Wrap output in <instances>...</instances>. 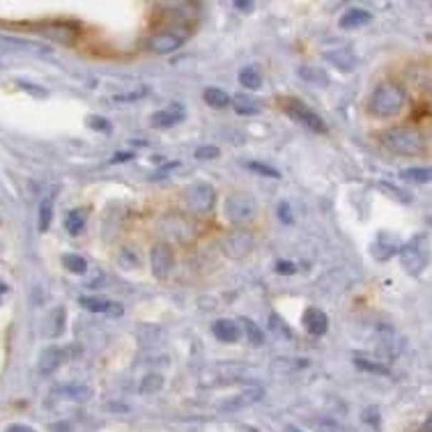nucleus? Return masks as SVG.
I'll return each instance as SVG.
<instances>
[{"label": "nucleus", "instance_id": "nucleus-9", "mask_svg": "<svg viewBox=\"0 0 432 432\" xmlns=\"http://www.w3.org/2000/svg\"><path fill=\"white\" fill-rule=\"evenodd\" d=\"M150 262H152V274L157 276V279H166V276L173 272V264H175L173 249L168 244H157L152 249Z\"/></svg>", "mask_w": 432, "mask_h": 432}, {"label": "nucleus", "instance_id": "nucleus-2", "mask_svg": "<svg viewBox=\"0 0 432 432\" xmlns=\"http://www.w3.org/2000/svg\"><path fill=\"white\" fill-rule=\"evenodd\" d=\"M379 140L389 152L400 157H418L426 150L423 133L414 127H389L379 133Z\"/></svg>", "mask_w": 432, "mask_h": 432}, {"label": "nucleus", "instance_id": "nucleus-29", "mask_svg": "<svg viewBox=\"0 0 432 432\" xmlns=\"http://www.w3.org/2000/svg\"><path fill=\"white\" fill-rule=\"evenodd\" d=\"M430 168H407L403 170V178L409 182H416V184H428L430 182Z\"/></svg>", "mask_w": 432, "mask_h": 432}, {"label": "nucleus", "instance_id": "nucleus-14", "mask_svg": "<svg viewBox=\"0 0 432 432\" xmlns=\"http://www.w3.org/2000/svg\"><path fill=\"white\" fill-rule=\"evenodd\" d=\"M304 326L311 336H324L329 329V317L324 311H320V308H306Z\"/></svg>", "mask_w": 432, "mask_h": 432}, {"label": "nucleus", "instance_id": "nucleus-23", "mask_svg": "<svg viewBox=\"0 0 432 432\" xmlns=\"http://www.w3.org/2000/svg\"><path fill=\"white\" fill-rule=\"evenodd\" d=\"M308 368V359H274V370H287V373H292V370H304Z\"/></svg>", "mask_w": 432, "mask_h": 432}, {"label": "nucleus", "instance_id": "nucleus-22", "mask_svg": "<svg viewBox=\"0 0 432 432\" xmlns=\"http://www.w3.org/2000/svg\"><path fill=\"white\" fill-rule=\"evenodd\" d=\"M65 228L69 235H74V237L81 235V230L86 228V212L83 210H71L65 219Z\"/></svg>", "mask_w": 432, "mask_h": 432}, {"label": "nucleus", "instance_id": "nucleus-30", "mask_svg": "<svg viewBox=\"0 0 432 432\" xmlns=\"http://www.w3.org/2000/svg\"><path fill=\"white\" fill-rule=\"evenodd\" d=\"M361 370H368V373H375V375H389V368L382 364H375V361H368V359H356L354 361Z\"/></svg>", "mask_w": 432, "mask_h": 432}, {"label": "nucleus", "instance_id": "nucleus-27", "mask_svg": "<svg viewBox=\"0 0 432 432\" xmlns=\"http://www.w3.org/2000/svg\"><path fill=\"white\" fill-rule=\"evenodd\" d=\"M246 168L253 170V173H258V175H262V178H274V180L281 178L279 170H276L274 166H269V163H262V161H249V163H246Z\"/></svg>", "mask_w": 432, "mask_h": 432}, {"label": "nucleus", "instance_id": "nucleus-10", "mask_svg": "<svg viewBox=\"0 0 432 432\" xmlns=\"http://www.w3.org/2000/svg\"><path fill=\"white\" fill-rule=\"evenodd\" d=\"M223 249L230 258H244V255L253 249V237L249 232H230V235H225Z\"/></svg>", "mask_w": 432, "mask_h": 432}, {"label": "nucleus", "instance_id": "nucleus-19", "mask_svg": "<svg viewBox=\"0 0 432 432\" xmlns=\"http://www.w3.org/2000/svg\"><path fill=\"white\" fill-rule=\"evenodd\" d=\"M324 60L341 71H352L356 67V58L349 51H329V53H324Z\"/></svg>", "mask_w": 432, "mask_h": 432}, {"label": "nucleus", "instance_id": "nucleus-25", "mask_svg": "<svg viewBox=\"0 0 432 432\" xmlns=\"http://www.w3.org/2000/svg\"><path fill=\"white\" fill-rule=\"evenodd\" d=\"M63 264L67 267L71 274H86L88 272L86 258H81V255H76V253H67L65 258H63Z\"/></svg>", "mask_w": 432, "mask_h": 432}, {"label": "nucleus", "instance_id": "nucleus-38", "mask_svg": "<svg viewBox=\"0 0 432 432\" xmlns=\"http://www.w3.org/2000/svg\"><path fill=\"white\" fill-rule=\"evenodd\" d=\"M5 432H35V430L28 428V426H19V423H16V426H12V428H7Z\"/></svg>", "mask_w": 432, "mask_h": 432}, {"label": "nucleus", "instance_id": "nucleus-4", "mask_svg": "<svg viewBox=\"0 0 432 432\" xmlns=\"http://www.w3.org/2000/svg\"><path fill=\"white\" fill-rule=\"evenodd\" d=\"M187 39H189V28L173 26V28L161 30V33H157V35H152L150 42H148V48L157 56H166V53H173V51H178L180 46L187 44Z\"/></svg>", "mask_w": 432, "mask_h": 432}, {"label": "nucleus", "instance_id": "nucleus-33", "mask_svg": "<svg viewBox=\"0 0 432 432\" xmlns=\"http://www.w3.org/2000/svg\"><path fill=\"white\" fill-rule=\"evenodd\" d=\"M214 157H219V148L214 145H202L195 150V159H214Z\"/></svg>", "mask_w": 432, "mask_h": 432}, {"label": "nucleus", "instance_id": "nucleus-7", "mask_svg": "<svg viewBox=\"0 0 432 432\" xmlns=\"http://www.w3.org/2000/svg\"><path fill=\"white\" fill-rule=\"evenodd\" d=\"M285 113L290 115L294 122H299L302 127H306V129H311V131H315V133H324L326 131V125H324V120L317 115V113H313L308 106H304V104H299V101H287L285 104Z\"/></svg>", "mask_w": 432, "mask_h": 432}, {"label": "nucleus", "instance_id": "nucleus-15", "mask_svg": "<svg viewBox=\"0 0 432 432\" xmlns=\"http://www.w3.org/2000/svg\"><path fill=\"white\" fill-rule=\"evenodd\" d=\"M212 331L221 343H237L242 338V329L235 320H216L212 324Z\"/></svg>", "mask_w": 432, "mask_h": 432}, {"label": "nucleus", "instance_id": "nucleus-32", "mask_svg": "<svg viewBox=\"0 0 432 432\" xmlns=\"http://www.w3.org/2000/svg\"><path fill=\"white\" fill-rule=\"evenodd\" d=\"M65 329V311L63 308H56L53 311V324H51V336H60Z\"/></svg>", "mask_w": 432, "mask_h": 432}, {"label": "nucleus", "instance_id": "nucleus-43", "mask_svg": "<svg viewBox=\"0 0 432 432\" xmlns=\"http://www.w3.org/2000/svg\"><path fill=\"white\" fill-rule=\"evenodd\" d=\"M421 432H430V423H426V426H423V430H421Z\"/></svg>", "mask_w": 432, "mask_h": 432}, {"label": "nucleus", "instance_id": "nucleus-18", "mask_svg": "<svg viewBox=\"0 0 432 432\" xmlns=\"http://www.w3.org/2000/svg\"><path fill=\"white\" fill-rule=\"evenodd\" d=\"M230 104H232L235 113H240V115H258L262 110V104L258 99H253L251 95H235L230 99Z\"/></svg>", "mask_w": 432, "mask_h": 432}, {"label": "nucleus", "instance_id": "nucleus-28", "mask_svg": "<svg viewBox=\"0 0 432 432\" xmlns=\"http://www.w3.org/2000/svg\"><path fill=\"white\" fill-rule=\"evenodd\" d=\"M269 329H272V334L281 336V338H294V334L290 331V326H287V324L281 320V315H276V313L269 315Z\"/></svg>", "mask_w": 432, "mask_h": 432}, {"label": "nucleus", "instance_id": "nucleus-34", "mask_svg": "<svg viewBox=\"0 0 432 432\" xmlns=\"http://www.w3.org/2000/svg\"><path fill=\"white\" fill-rule=\"evenodd\" d=\"M88 122H90V127L95 129V131H106V133L110 131V122H108V120H104V118H97V115H92V118H90Z\"/></svg>", "mask_w": 432, "mask_h": 432}, {"label": "nucleus", "instance_id": "nucleus-36", "mask_svg": "<svg viewBox=\"0 0 432 432\" xmlns=\"http://www.w3.org/2000/svg\"><path fill=\"white\" fill-rule=\"evenodd\" d=\"M279 216H281L283 223H292V212H290V207H287V202L279 205Z\"/></svg>", "mask_w": 432, "mask_h": 432}, {"label": "nucleus", "instance_id": "nucleus-11", "mask_svg": "<svg viewBox=\"0 0 432 432\" xmlns=\"http://www.w3.org/2000/svg\"><path fill=\"white\" fill-rule=\"evenodd\" d=\"M184 118H187V110H184V106L170 104V106H166V108H161V110L154 113V115H152V127H157V129H170V127L178 125V122H182Z\"/></svg>", "mask_w": 432, "mask_h": 432}, {"label": "nucleus", "instance_id": "nucleus-20", "mask_svg": "<svg viewBox=\"0 0 432 432\" xmlns=\"http://www.w3.org/2000/svg\"><path fill=\"white\" fill-rule=\"evenodd\" d=\"M202 99L210 108H225L230 104V95L223 92L221 88H207L202 92Z\"/></svg>", "mask_w": 432, "mask_h": 432}, {"label": "nucleus", "instance_id": "nucleus-1", "mask_svg": "<svg viewBox=\"0 0 432 432\" xmlns=\"http://www.w3.org/2000/svg\"><path fill=\"white\" fill-rule=\"evenodd\" d=\"M407 92L405 88L396 83V81H384L379 83L373 95L368 99V110L373 113L375 118H396L400 110L405 108Z\"/></svg>", "mask_w": 432, "mask_h": 432}, {"label": "nucleus", "instance_id": "nucleus-37", "mask_svg": "<svg viewBox=\"0 0 432 432\" xmlns=\"http://www.w3.org/2000/svg\"><path fill=\"white\" fill-rule=\"evenodd\" d=\"M140 97H145V90H136L133 95H118L115 99L118 101H131V99H140Z\"/></svg>", "mask_w": 432, "mask_h": 432}, {"label": "nucleus", "instance_id": "nucleus-35", "mask_svg": "<svg viewBox=\"0 0 432 432\" xmlns=\"http://www.w3.org/2000/svg\"><path fill=\"white\" fill-rule=\"evenodd\" d=\"M276 272L283 274V276H290V274L297 272V267H294L292 262H287V260H281L279 264H276Z\"/></svg>", "mask_w": 432, "mask_h": 432}, {"label": "nucleus", "instance_id": "nucleus-21", "mask_svg": "<svg viewBox=\"0 0 432 432\" xmlns=\"http://www.w3.org/2000/svg\"><path fill=\"white\" fill-rule=\"evenodd\" d=\"M240 83L246 90H258L262 86V74L258 67H244L240 71Z\"/></svg>", "mask_w": 432, "mask_h": 432}, {"label": "nucleus", "instance_id": "nucleus-26", "mask_svg": "<svg viewBox=\"0 0 432 432\" xmlns=\"http://www.w3.org/2000/svg\"><path fill=\"white\" fill-rule=\"evenodd\" d=\"M242 324H244V329H246V336H249V341H251V345L253 347H260L262 343H264V334H262V329L255 324L253 320H242Z\"/></svg>", "mask_w": 432, "mask_h": 432}, {"label": "nucleus", "instance_id": "nucleus-24", "mask_svg": "<svg viewBox=\"0 0 432 432\" xmlns=\"http://www.w3.org/2000/svg\"><path fill=\"white\" fill-rule=\"evenodd\" d=\"M51 219H53V198H44L39 205V230H48Z\"/></svg>", "mask_w": 432, "mask_h": 432}, {"label": "nucleus", "instance_id": "nucleus-6", "mask_svg": "<svg viewBox=\"0 0 432 432\" xmlns=\"http://www.w3.org/2000/svg\"><path fill=\"white\" fill-rule=\"evenodd\" d=\"M423 235H418V237H414L411 242H407L403 246V251H400V262H403V267L409 272V274H421L423 272V267L428 262V255H426V249H423Z\"/></svg>", "mask_w": 432, "mask_h": 432}, {"label": "nucleus", "instance_id": "nucleus-13", "mask_svg": "<svg viewBox=\"0 0 432 432\" xmlns=\"http://www.w3.org/2000/svg\"><path fill=\"white\" fill-rule=\"evenodd\" d=\"M65 361H67V349L51 345L44 349L42 356H39V370H42L44 375H48V373H53V370H58Z\"/></svg>", "mask_w": 432, "mask_h": 432}, {"label": "nucleus", "instance_id": "nucleus-42", "mask_svg": "<svg viewBox=\"0 0 432 432\" xmlns=\"http://www.w3.org/2000/svg\"><path fill=\"white\" fill-rule=\"evenodd\" d=\"M5 292H7V287H5V285H0V297H3Z\"/></svg>", "mask_w": 432, "mask_h": 432}, {"label": "nucleus", "instance_id": "nucleus-12", "mask_svg": "<svg viewBox=\"0 0 432 432\" xmlns=\"http://www.w3.org/2000/svg\"><path fill=\"white\" fill-rule=\"evenodd\" d=\"M78 304L90 313H101V315H113V317L122 315L120 304L110 302V299H101V297H81Z\"/></svg>", "mask_w": 432, "mask_h": 432}, {"label": "nucleus", "instance_id": "nucleus-3", "mask_svg": "<svg viewBox=\"0 0 432 432\" xmlns=\"http://www.w3.org/2000/svg\"><path fill=\"white\" fill-rule=\"evenodd\" d=\"M223 214L230 223H251L258 214V200L246 191H232L223 205Z\"/></svg>", "mask_w": 432, "mask_h": 432}, {"label": "nucleus", "instance_id": "nucleus-8", "mask_svg": "<svg viewBox=\"0 0 432 432\" xmlns=\"http://www.w3.org/2000/svg\"><path fill=\"white\" fill-rule=\"evenodd\" d=\"M262 396H264V389L258 386V384H251V386H246L244 391H240L237 396L225 398L223 403L219 405V409H221V411H237V409L251 407L253 403H258Z\"/></svg>", "mask_w": 432, "mask_h": 432}, {"label": "nucleus", "instance_id": "nucleus-17", "mask_svg": "<svg viewBox=\"0 0 432 432\" xmlns=\"http://www.w3.org/2000/svg\"><path fill=\"white\" fill-rule=\"evenodd\" d=\"M370 21H373V14H370L368 9L352 7V9H347V12L343 14V19H341V28L352 30V28H361V26H366V24H370Z\"/></svg>", "mask_w": 432, "mask_h": 432}, {"label": "nucleus", "instance_id": "nucleus-31", "mask_svg": "<svg viewBox=\"0 0 432 432\" xmlns=\"http://www.w3.org/2000/svg\"><path fill=\"white\" fill-rule=\"evenodd\" d=\"M163 384V377L161 375H148L145 379H143L140 384V394H154V391H159Z\"/></svg>", "mask_w": 432, "mask_h": 432}, {"label": "nucleus", "instance_id": "nucleus-39", "mask_svg": "<svg viewBox=\"0 0 432 432\" xmlns=\"http://www.w3.org/2000/svg\"><path fill=\"white\" fill-rule=\"evenodd\" d=\"M235 7H237V9H242V12H253V3H240V0H237V3H235Z\"/></svg>", "mask_w": 432, "mask_h": 432}, {"label": "nucleus", "instance_id": "nucleus-40", "mask_svg": "<svg viewBox=\"0 0 432 432\" xmlns=\"http://www.w3.org/2000/svg\"><path fill=\"white\" fill-rule=\"evenodd\" d=\"M127 159H131V154H118V157L113 159V163H118V161H127Z\"/></svg>", "mask_w": 432, "mask_h": 432}, {"label": "nucleus", "instance_id": "nucleus-41", "mask_svg": "<svg viewBox=\"0 0 432 432\" xmlns=\"http://www.w3.org/2000/svg\"><path fill=\"white\" fill-rule=\"evenodd\" d=\"M285 432H304V430H299V428H287Z\"/></svg>", "mask_w": 432, "mask_h": 432}, {"label": "nucleus", "instance_id": "nucleus-16", "mask_svg": "<svg viewBox=\"0 0 432 432\" xmlns=\"http://www.w3.org/2000/svg\"><path fill=\"white\" fill-rule=\"evenodd\" d=\"M373 253H375L377 260H389L391 255L398 253V240L391 237V235H386V232L377 235V240L373 244Z\"/></svg>", "mask_w": 432, "mask_h": 432}, {"label": "nucleus", "instance_id": "nucleus-5", "mask_svg": "<svg viewBox=\"0 0 432 432\" xmlns=\"http://www.w3.org/2000/svg\"><path fill=\"white\" fill-rule=\"evenodd\" d=\"M214 200H216V191L207 182H195L184 191V202H187L189 210L195 214H207L214 207Z\"/></svg>", "mask_w": 432, "mask_h": 432}]
</instances>
